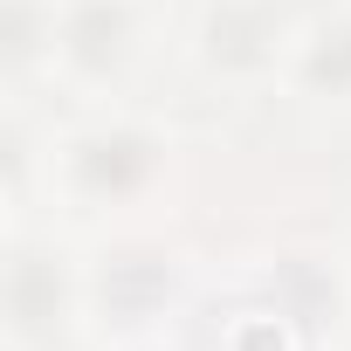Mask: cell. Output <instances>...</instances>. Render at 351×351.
Segmentation results:
<instances>
[{
    "label": "cell",
    "mask_w": 351,
    "mask_h": 351,
    "mask_svg": "<svg viewBox=\"0 0 351 351\" xmlns=\"http://www.w3.org/2000/svg\"><path fill=\"white\" fill-rule=\"evenodd\" d=\"M172 172V138L145 117H90L56 145V186L76 207H138Z\"/></svg>",
    "instance_id": "obj_1"
},
{
    "label": "cell",
    "mask_w": 351,
    "mask_h": 351,
    "mask_svg": "<svg viewBox=\"0 0 351 351\" xmlns=\"http://www.w3.org/2000/svg\"><path fill=\"white\" fill-rule=\"evenodd\" d=\"M145 49V8L138 0H56V69L69 83H124V69Z\"/></svg>",
    "instance_id": "obj_4"
},
{
    "label": "cell",
    "mask_w": 351,
    "mask_h": 351,
    "mask_svg": "<svg viewBox=\"0 0 351 351\" xmlns=\"http://www.w3.org/2000/svg\"><path fill=\"white\" fill-rule=\"evenodd\" d=\"M186 303V255H172L158 241H117L83 269V310L124 337V344H152Z\"/></svg>",
    "instance_id": "obj_2"
},
{
    "label": "cell",
    "mask_w": 351,
    "mask_h": 351,
    "mask_svg": "<svg viewBox=\"0 0 351 351\" xmlns=\"http://www.w3.org/2000/svg\"><path fill=\"white\" fill-rule=\"evenodd\" d=\"M282 83H289L303 104L351 110V0H337V8L296 21V42H289Z\"/></svg>",
    "instance_id": "obj_5"
},
{
    "label": "cell",
    "mask_w": 351,
    "mask_h": 351,
    "mask_svg": "<svg viewBox=\"0 0 351 351\" xmlns=\"http://www.w3.org/2000/svg\"><path fill=\"white\" fill-rule=\"evenodd\" d=\"M83 310V276H62V255L14 241L8 255V324L14 337H56L69 317Z\"/></svg>",
    "instance_id": "obj_6"
},
{
    "label": "cell",
    "mask_w": 351,
    "mask_h": 351,
    "mask_svg": "<svg viewBox=\"0 0 351 351\" xmlns=\"http://www.w3.org/2000/svg\"><path fill=\"white\" fill-rule=\"evenodd\" d=\"M344 351H351V324H344Z\"/></svg>",
    "instance_id": "obj_7"
},
{
    "label": "cell",
    "mask_w": 351,
    "mask_h": 351,
    "mask_svg": "<svg viewBox=\"0 0 351 351\" xmlns=\"http://www.w3.org/2000/svg\"><path fill=\"white\" fill-rule=\"evenodd\" d=\"M289 42H296V21H289L282 0H207L193 56L207 76L255 83V76H282Z\"/></svg>",
    "instance_id": "obj_3"
}]
</instances>
